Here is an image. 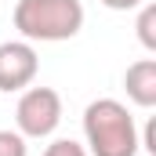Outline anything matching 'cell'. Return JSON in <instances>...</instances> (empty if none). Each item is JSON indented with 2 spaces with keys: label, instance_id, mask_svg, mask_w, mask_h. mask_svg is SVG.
I'll return each mask as SVG.
<instances>
[{
  "label": "cell",
  "instance_id": "obj_1",
  "mask_svg": "<svg viewBox=\"0 0 156 156\" xmlns=\"http://www.w3.org/2000/svg\"><path fill=\"white\" fill-rule=\"evenodd\" d=\"M83 138L87 156H138L142 149L134 116L116 98H94L83 109Z\"/></svg>",
  "mask_w": 156,
  "mask_h": 156
},
{
  "label": "cell",
  "instance_id": "obj_2",
  "mask_svg": "<svg viewBox=\"0 0 156 156\" xmlns=\"http://www.w3.org/2000/svg\"><path fill=\"white\" fill-rule=\"evenodd\" d=\"M15 29L22 40L62 44L83 29V4L80 0H18L15 4Z\"/></svg>",
  "mask_w": 156,
  "mask_h": 156
},
{
  "label": "cell",
  "instance_id": "obj_3",
  "mask_svg": "<svg viewBox=\"0 0 156 156\" xmlns=\"http://www.w3.org/2000/svg\"><path fill=\"white\" fill-rule=\"evenodd\" d=\"M15 123L22 138H51L62 123V94L55 87H26L18 105H15Z\"/></svg>",
  "mask_w": 156,
  "mask_h": 156
},
{
  "label": "cell",
  "instance_id": "obj_4",
  "mask_svg": "<svg viewBox=\"0 0 156 156\" xmlns=\"http://www.w3.org/2000/svg\"><path fill=\"white\" fill-rule=\"evenodd\" d=\"M40 73L37 47L29 40H4L0 44V91H26Z\"/></svg>",
  "mask_w": 156,
  "mask_h": 156
},
{
  "label": "cell",
  "instance_id": "obj_5",
  "mask_svg": "<svg viewBox=\"0 0 156 156\" xmlns=\"http://www.w3.org/2000/svg\"><path fill=\"white\" fill-rule=\"evenodd\" d=\"M123 87H127V98L134 105L153 109L156 105V58H138L134 66H127Z\"/></svg>",
  "mask_w": 156,
  "mask_h": 156
},
{
  "label": "cell",
  "instance_id": "obj_6",
  "mask_svg": "<svg viewBox=\"0 0 156 156\" xmlns=\"http://www.w3.org/2000/svg\"><path fill=\"white\" fill-rule=\"evenodd\" d=\"M134 29H138V40H142V47L156 55V4H142V11H138V22H134Z\"/></svg>",
  "mask_w": 156,
  "mask_h": 156
},
{
  "label": "cell",
  "instance_id": "obj_7",
  "mask_svg": "<svg viewBox=\"0 0 156 156\" xmlns=\"http://www.w3.org/2000/svg\"><path fill=\"white\" fill-rule=\"evenodd\" d=\"M0 156H29V145L18 131H0Z\"/></svg>",
  "mask_w": 156,
  "mask_h": 156
},
{
  "label": "cell",
  "instance_id": "obj_8",
  "mask_svg": "<svg viewBox=\"0 0 156 156\" xmlns=\"http://www.w3.org/2000/svg\"><path fill=\"white\" fill-rule=\"evenodd\" d=\"M44 156H87V149H83L80 142H73V138H55V142L44 149Z\"/></svg>",
  "mask_w": 156,
  "mask_h": 156
},
{
  "label": "cell",
  "instance_id": "obj_9",
  "mask_svg": "<svg viewBox=\"0 0 156 156\" xmlns=\"http://www.w3.org/2000/svg\"><path fill=\"white\" fill-rule=\"evenodd\" d=\"M98 4H105L109 11H131V7H142L145 0H98Z\"/></svg>",
  "mask_w": 156,
  "mask_h": 156
}]
</instances>
